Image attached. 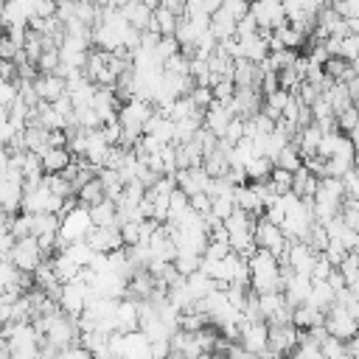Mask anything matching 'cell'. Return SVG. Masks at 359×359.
Returning <instances> with one entry per match:
<instances>
[{
  "instance_id": "obj_55",
  "label": "cell",
  "mask_w": 359,
  "mask_h": 359,
  "mask_svg": "<svg viewBox=\"0 0 359 359\" xmlns=\"http://www.w3.org/2000/svg\"><path fill=\"white\" fill-rule=\"evenodd\" d=\"M140 3H143L146 8H151V11H154V8H160V0H140Z\"/></svg>"
},
{
  "instance_id": "obj_46",
  "label": "cell",
  "mask_w": 359,
  "mask_h": 359,
  "mask_svg": "<svg viewBox=\"0 0 359 359\" xmlns=\"http://www.w3.org/2000/svg\"><path fill=\"white\" fill-rule=\"evenodd\" d=\"M8 230H11V236H14V238L31 236V213H25V210L14 213V216L8 219Z\"/></svg>"
},
{
  "instance_id": "obj_42",
  "label": "cell",
  "mask_w": 359,
  "mask_h": 359,
  "mask_svg": "<svg viewBox=\"0 0 359 359\" xmlns=\"http://www.w3.org/2000/svg\"><path fill=\"white\" fill-rule=\"evenodd\" d=\"M320 348H323L325 359H348V342H342V339H337L331 334H325L320 339Z\"/></svg>"
},
{
  "instance_id": "obj_50",
  "label": "cell",
  "mask_w": 359,
  "mask_h": 359,
  "mask_svg": "<svg viewBox=\"0 0 359 359\" xmlns=\"http://www.w3.org/2000/svg\"><path fill=\"white\" fill-rule=\"evenodd\" d=\"M328 3H331V8H334L337 14H342L345 20L359 17V0H328Z\"/></svg>"
},
{
  "instance_id": "obj_24",
  "label": "cell",
  "mask_w": 359,
  "mask_h": 359,
  "mask_svg": "<svg viewBox=\"0 0 359 359\" xmlns=\"http://www.w3.org/2000/svg\"><path fill=\"white\" fill-rule=\"evenodd\" d=\"M233 84L236 87H261V67L255 62H250V59H236Z\"/></svg>"
},
{
  "instance_id": "obj_56",
  "label": "cell",
  "mask_w": 359,
  "mask_h": 359,
  "mask_svg": "<svg viewBox=\"0 0 359 359\" xmlns=\"http://www.w3.org/2000/svg\"><path fill=\"white\" fill-rule=\"evenodd\" d=\"M101 8H107V6H115V0H95Z\"/></svg>"
},
{
  "instance_id": "obj_30",
  "label": "cell",
  "mask_w": 359,
  "mask_h": 359,
  "mask_svg": "<svg viewBox=\"0 0 359 359\" xmlns=\"http://www.w3.org/2000/svg\"><path fill=\"white\" fill-rule=\"evenodd\" d=\"M323 317H325V311H320V309L311 306V303H300V306H294V311H292V323H294L300 331H309V328H314V325H323Z\"/></svg>"
},
{
  "instance_id": "obj_28",
  "label": "cell",
  "mask_w": 359,
  "mask_h": 359,
  "mask_svg": "<svg viewBox=\"0 0 359 359\" xmlns=\"http://www.w3.org/2000/svg\"><path fill=\"white\" fill-rule=\"evenodd\" d=\"M236 17L227 11V8H219L213 17H210V34L219 39V42H227L236 36Z\"/></svg>"
},
{
  "instance_id": "obj_4",
  "label": "cell",
  "mask_w": 359,
  "mask_h": 359,
  "mask_svg": "<svg viewBox=\"0 0 359 359\" xmlns=\"http://www.w3.org/2000/svg\"><path fill=\"white\" fill-rule=\"evenodd\" d=\"M255 244L261 247V250H269L272 255H278L280 261H283V255H286V250H289V236L283 233V227L280 224H275V222H269L264 213L255 219Z\"/></svg>"
},
{
  "instance_id": "obj_15",
  "label": "cell",
  "mask_w": 359,
  "mask_h": 359,
  "mask_svg": "<svg viewBox=\"0 0 359 359\" xmlns=\"http://www.w3.org/2000/svg\"><path fill=\"white\" fill-rule=\"evenodd\" d=\"M34 17H36V14H34V0H6L0 25H3V28H8V25H22V28H28Z\"/></svg>"
},
{
  "instance_id": "obj_44",
  "label": "cell",
  "mask_w": 359,
  "mask_h": 359,
  "mask_svg": "<svg viewBox=\"0 0 359 359\" xmlns=\"http://www.w3.org/2000/svg\"><path fill=\"white\" fill-rule=\"evenodd\" d=\"M269 185H272V191L278 194V196H283V194H289L292 191V171H286V168H272V174H269Z\"/></svg>"
},
{
  "instance_id": "obj_11",
  "label": "cell",
  "mask_w": 359,
  "mask_h": 359,
  "mask_svg": "<svg viewBox=\"0 0 359 359\" xmlns=\"http://www.w3.org/2000/svg\"><path fill=\"white\" fill-rule=\"evenodd\" d=\"M250 14L255 17V22H258L261 31H275L278 25L289 22L286 20L283 0H252L250 3Z\"/></svg>"
},
{
  "instance_id": "obj_19",
  "label": "cell",
  "mask_w": 359,
  "mask_h": 359,
  "mask_svg": "<svg viewBox=\"0 0 359 359\" xmlns=\"http://www.w3.org/2000/svg\"><path fill=\"white\" fill-rule=\"evenodd\" d=\"M22 191H25V182L22 180H11V177H3L0 180V205L8 216L20 213L22 210Z\"/></svg>"
},
{
  "instance_id": "obj_7",
  "label": "cell",
  "mask_w": 359,
  "mask_h": 359,
  "mask_svg": "<svg viewBox=\"0 0 359 359\" xmlns=\"http://www.w3.org/2000/svg\"><path fill=\"white\" fill-rule=\"evenodd\" d=\"M238 342H241V348H244L247 353L264 356V353L269 351V323H266V320H252V323H247V320L241 317V323H238Z\"/></svg>"
},
{
  "instance_id": "obj_21",
  "label": "cell",
  "mask_w": 359,
  "mask_h": 359,
  "mask_svg": "<svg viewBox=\"0 0 359 359\" xmlns=\"http://www.w3.org/2000/svg\"><path fill=\"white\" fill-rule=\"evenodd\" d=\"M303 42H306V34L297 31L292 22H283V25H278L275 31H269V50H278V48L297 50Z\"/></svg>"
},
{
  "instance_id": "obj_48",
  "label": "cell",
  "mask_w": 359,
  "mask_h": 359,
  "mask_svg": "<svg viewBox=\"0 0 359 359\" xmlns=\"http://www.w3.org/2000/svg\"><path fill=\"white\" fill-rule=\"evenodd\" d=\"M227 252H230V241H216V238H210L202 258H205V261H219V258H224Z\"/></svg>"
},
{
  "instance_id": "obj_43",
  "label": "cell",
  "mask_w": 359,
  "mask_h": 359,
  "mask_svg": "<svg viewBox=\"0 0 359 359\" xmlns=\"http://www.w3.org/2000/svg\"><path fill=\"white\" fill-rule=\"evenodd\" d=\"M182 48H180V42H177V36H160V42L154 45V59L160 62V65H165L174 53H180Z\"/></svg>"
},
{
  "instance_id": "obj_53",
  "label": "cell",
  "mask_w": 359,
  "mask_h": 359,
  "mask_svg": "<svg viewBox=\"0 0 359 359\" xmlns=\"http://www.w3.org/2000/svg\"><path fill=\"white\" fill-rule=\"evenodd\" d=\"M160 6L168 8V11H174L177 17H185V0H160Z\"/></svg>"
},
{
  "instance_id": "obj_22",
  "label": "cell",
  "mask_w": 359,
  "mask_h": 359,
  "mask_svg": "<svg viewBox=\"0 0 359 359\" xmlns=\"http://www.w3.org/2000/svg\"><path fill=\"white\" fill-rule=\"evenodd\" d=\"M42 168H45V174H62L76 157L70 154V149L67 146H48L42 154Z\"/></svg>"
},
{
  "instance_id": "obj_57",
  "label": "cell",
  "mask_w": 359,
  "mask_h": 359,
  "mask_svg": "<svg viewBox=\"0 0 359 359\" xmlns=\"http://www.w3.org/2000/svg\"><path fill=\"white\" fill-rule=\"evenodd\" d=\"M165 359H182V356H177V353H168V356H165Z\"/></svg>"
},
{
  "instance_id": "obj_8",
  "label": "cell",
  "mask_w": 359,
  "mask_h": 359,
  "mask_svg": "<svg viewBox=\"0 0 359 359\" xmlns=\"http://www.w3.org/2000/svg\"><path fill=\"white\" fill-rule=\"evenodd\" d=\"M297 342H300V328L294 323H275V325H269V351L264 356H269V359L292 356Z\"/></svg>"
},
{
  "instance_id": "obj_29",
  "label": "cell",
  "mask_w": 359,
  "mask_h": 359,
  "mask_svg": "<svg viewBox=\"0 0 359 359\" xmlns=\"http://www.w3.org/2000/svg\"><path fill=\"white\" fill-rule=\"evenodd\" d=\"M306 303L317 306L320 311H328V309L337 303V289H334L328 280H311V294H309Z\"/></svg>"
},
{
  "instance_id": "obj_41",
  "label": "cell",
  "mask_w": 359,
  "mask_h": 359,
  "mask_svg": "<svg viewBox=\"0 0 359 359\" xmlns=\"http://www.w3.org/2000/svg\"><path fill=\"white\" fill-rule=\"evenodd\" d=\"M337 129H339L342 135L359 132V107H356V104H351L348 109H342V112L337 115Z\"/></svg>"
},
{
  "instance_id": "obj_5",
  "label": "cell",
  "mask_w": 359,
  "mask_h": 359,
  "mask_svg": "<svg viewBox=\"0 0 359 359\" xmlns=\"http://www.w3.org/2000/svg\"><path fill=\"white\" fill-rule=\"evenodd\" d=\"M93 297H95L93 286L79 275L76 280L62 283V292H59V309H62L65 314H70V317H79V314L90 306Z\"/></svg>"
},
{
  "instance_id": "obj_27",
  "label": "cell",
  "mask_w": 359,
  "mask_h": 359,
  "mask_svg": "<svg viewBox=\"0 0 359 359\" xmlns=\"http://www.w3.org/2000/svg\"><path fill=\"white\" fill-rule=\"evenodd\" d=\"M121 14H123V20H126L129 25H135L137 31H146V28L151 25V8H146L140 0H126V3L121 6Z\"/></svg>"
},
{
  "instance_id": "obj_32",
  "label": "cell",
  "mask_w": 359,
  "mask_h": 359,
  "mask_svg": "<svg viewBox=\"0 0 359 359\" xmlns=\"http://www.w3.org/2000/svg\"><path fill=\"white\" fill-rule=\"evenodd\" d=\"M177 25H180V17L174 14V11H168V8H154L151 11V31H157V34H163V36H174V31H177Z\"/></svg>"
},
{
  "instance_id": "obj_25",
  "label": "cell",
  "mask_w": 359,
  "mask_h": 359,
  "mask_svg": "<svg viewBox=\"0 0 359 359\" xmlns=\"http://www.w3.org/2000/svg\"><path fill=\"white\" fill-rule=\"evenodd\" d=\"M320 140H323V129H320L314 121H311L309 126H300V129H297V135H294V146L300 149V154H303V157L317 154Z\"/></svg>"
},
{
  "instance_id": "obj_16",
  "label": "cell",
  "mask_w": 359,
  "mask_h": 359,
  "mask_svg": "<svg viewBox=\"0 0 359 359\" xmlns=\"http://www.w3.org/2000/svg\"><path fill=\"white\" fill-rule=\"evenodd\" d=\"M236 118V112L230 109V104H224V101H213L208 109H205V129L208 132H213L219 140L224 137V132H227V123Z\"/></svg>"
},
{
  "instance_id": "obj_35",
  "label": "cell",
  "mask_w": 359,
  "mask_h": 359,
  "mask_svg": "<svg viewBox=\"0 0 359 359\" xmlns=\"http://www.w3.org/2000/svg\"><path fill=\"white\" fill-rule=\"evenodd\" d=\"M272 168H275V163H272L266 154L252 157V160L244 165V171H247V182H264V180H269Z\"/></svg>"
},
{
  "instance_id": "obj_36",
  "label": "cell",
  "mask_w": 359,
  "mask_h": 359,
  "mask_svg": "<svg viewBox=\"0 0 359 359\" xmlns=\"http://www.w3.org/2000/svg\"><path fill=\"white\" fill-rule=\"evenodd\" d=\"M76 199H79L84 208H90V205H95V202L107 199V191H104V185H101L98 174H95L93 180H87V182H84V185L76 191Z\"/></svg>"
},
{
  "instance_id": "obj_10",
  "label": "cell",
  "mask_w": 359,
  "mask_h": 359,
  "mask_svg": "<svg viewBox=\"0 0 359 359\" xmlns=\"http://www.w3.org/2000/svg\"><path fill=\"white\" fill-rule=\"evenodd\" d=\"M258 309H261V317L269 325H275V323H292V311H294V306L286 300L283 292L258 294Z\"/></svg>"
},
{
  "instance_id": "obj_9",
  "label": "cell",
  "mask_w": 359,
  "mask_h": 359,
  "mask_svg": "<svg viewBox=\"0 0 359 359\" xmlns=\"http://www.w3.org/2000/svg\"><path fill=\"white\" fill-rule=\"evenodd\" d=\"M8 261H11L20 272H34V269L45 261V255H42V247H39L36 236H22V238H17Z\"/></svg>"
},
{
  "instance_id": "obj_33",
  "label": "cell",
  "mask_w": 359,
  "mask_h": 359,
  "mask_svg": "<svg viewBox=\"0 0 359 359\" xmlns=\"http://www.w3.org/2000/svg\"><path fill=\"white\" fill-rule=\"evenodd\" d=\"M50 266H53V272H56V278H59L62 283H70V280H76V278L81 275V266H79L73 258H67L62 250L50 258Z\"/></svg>"
},
{
  "instance_id": "obj_52",
  "label": "cell",
  "mask_w": 359,
  "mask_h": 359,
  "mask_svg": "<svg viewBox=\"0 0 359 359\" xmlns=\"http://www.w3.org/2000/svg\"><path fill=\"white\" fill-rule=\"evenodd\" d=\"M14 241H17V238L11 236V230H8V227H3V230H0V264L11 258V250H14Z\"/></svg>"
},
{
  "instance_id": "obj_49",
  "label": "cell",
  "mask_w": 359,
  "mask_h": 359,
  "mask_svg": "<svg viewBox=\"0 0 359 359\" xmlns=\"http://www.w3.org/2000/svg\"><path fill=\"white\" fill-rule=\"evenodd\" d=\"M334 269H337V266H334V264L320 252V255H317V261H314V269H311V280H328Z\"/></svg>"
},
{
  "instance_id": "obj_47",
  "label": "cell",
  "mask_w": 359,
  "mask_h": 359,
  "mask_svg": "<svg viewBox=\"0 0 359 359\" xmlns=\"http://www.w3.org/2000/svg\"><path fill=\"white\" fill-rule=\"evenodd\" d=\"M339 216L345 219V224H348V227L359 230V199H353V196H345V202H342V210H339Z\"/></svg>"
},
{
  "instance_id": "obj_31",
  "label": "cell",
  "mask_w": 359,
  "mask_h": 359,
  "mask_svg": "<svg viewBox=\"0 0 359 359\" xmlns=\"http://www.w3.org/2000/svg\"><path fill=\"white\" fill-rule=\"evenodd\" d=\"M323 95L328 98V104H331V109H334L337 115L353 104V98H351V90H348V84H345V81H331V84L323 90Z\"/></svg>"
},
{
  "instance_id": "obj_34",
  "label": "cell",
  "mask_w": 359,
  "mask_h": 359,
  "mask_svg": "<svg viewBox=\"0 0 359 359\" xmlns=\"http://www.w3.org/2000/svg\"><path fill=\"white\" fill-rule=\"evenodd\" d=\"M90 219H93V224H118V202L101 199V202L90 205Z\"/></svg>"
},
{
  "instance_id": "obj_26",
  "label": "cell",
  "mask_w": 359,
  "mask_h": 359,
  "mask_svg": "<svg viewBox=\"0 0 359 359\" xmlns=\"http://www.w3.org/2000/svg\"><path fill=\"white\" fill-rule=\"evenodd\" d=\"M320 185V177L314 171H309L306 165H300L292 174V194H297L300 199H314V191Z\"/></svg>"
},
{
  "instance_id": "obj_1",
  "label": "cell",
  "mask_w": 359,
  "mask_h": 359,
  "mask_svg": "<svg viewBox=\"0 0 359 359\" xmlns=\"http://www.w3.org/2000/svg\"><path fill=\"white\" fill-rule=\"evenodd\" d=\"M250 289L255 294H266V292H283V264L278 255H272L269 250H255L250 258Z\"/></svg>"
},
{
  "instance_id": "obj_12",
  "label": "cell",
  "mask_w": 359,
  "mask_h": 359,
  "mask_svg": "<svg viewBox=\"0 0 359 359\" xmlns=\"http://www.w3.org/2000/svg\"><path fill=\"white\" fill-rule=\"evenodd\" d=\"M317 250L311 247V244H306V241H289V250H286V255H283V266H289L292 272H303V275H311V269H314V261H317Z\"/></svg>"
},
{
  "instance_id": "obj_51",
  "label": "cell",
  "mask_w": 359,
  "mask_h": 359,
  "mask_svg": "<svg viewBox=\"0 0 359 359\" xmlns=\"http://www.w3.org/2000/svg\"><path fill=\"white\" fill-rule=\"evenodd\" d=\"M20 50H22V48L3 31V34H0V59H11V62H14V59L20 56Z\"/></svg>"
},
{
  "instance_id": "obj_23",
  "label": "cell",
  "mask_w": 359,
  "mask_h": 359,
  "mask_svg": "<svg viewBox=\"0 0 359 359\" xmlns=\"http://www.w3.org/2000/svg\"><path fill=\"white\" fill-rule=\"evenodd\" d=\"M236 208L238 210H247L250 216H261L264 213V199H261V194L255 191L252 182L236 185Z\"/></svg>"
},
{
  "instance_id": "obj_54",
  "label": "cell",
  "mask_w": 359,
  "mask_h": 359,
  "mask_svg": "<svg viewBox=\"0 0 359 359\" xmlns=\"http://www.w3.org/2000/svg\"><path fill=\"white\" fill-rule=\"evenodd\" d=\"M351 137V143H353V151H356V160H359V132H353V135H348Z\"/></svg>"
},
{
  "instance_id": "obj_38",
  "label": "cell",
  "mask_w": 359,
  "mask_h": 359,
  "mask_svg": "<svg viewBox=\"0 0 359 359\" xmlns=\"http://www.w3.org/2000/svg\"><path fill=\"white\" fill-rule=\"evenodd\" d=\"M233 210H236V191L233 194H216V196H210V216L213 219L224 222L227 216H233Z\"/></svg>"
},
{
  "instance_id": "obj_2",
  "label": "cell",
  "mask_w": 359,
  "mask_h": 359,
  "mask_svg": "<svg viewBox=\"0 0 359 359\" xmlns=\"http://www.w3.org/2000/svg\"><path fill=\"white\" fill-rule=\"evenodd\" d=\"M62 205H65V199L50 191L45 177L36 182H25V191H22V210L25 213H59Z\"/></svg>"
},
{
  "instance_id": "obj_40",
  "label": "cell",
  "mask_w": 359,
  "mask_h": 359,
  "mask_svg": "<svg viewBox=\"0 0 359 359\" xmlns=\"http://www.w3.org/2000/svg\"><path fill=\"white\" fill-rule=\"evenodd\" d=\"M272 163H275L278 168H286V171H292V174H294V171L303 165V154H300V149H297V146H294V140H292L289 146H283V149H280V154H278Z\"/></svg>"
},
{
  "instance_id": "obj_58",
  "label": "cell",
  "mask_w": 359,
  "mask_h": 359,
  "mask_svg": "<svg viewBox=\"0 0 359 359\" xmlns=\"http://www.w3.org/2000/svg\"><path fill=\"white\" fill-rule=\"evenodd\" d=\"M356 337H359V334H356Z\"/></svg>"
},
{
  "instance_id": "obj_20",
  "label": "cell",
  "mask_w": 359,
  "mask_h": 359,
  "mask_svg": "<svg viewBox=\"0 0 359 359\" xmlns=\"http://www.w3.org/2000/svg\"><path fill=\"white\" fill-rule=\"evenodd\" d=\"M157 289H160L157 278H154L149 269H137V272L129 278V283H126V297H132V300H149Z\"/></svg>"
},
{
  "instance_id": "obj_17",
  "label": "cell",
  "mask_w": 359,
  "mask_h": 359,
  "mask_svg": "<svg viewBox=\"0 0 359 359\" xmlns=\"http://www.w3.org/2000/svg\"><path fill=\"white\" fill-rule=\"evenodd\" d=\"M137 328H140V303L132 300V297L118 300V309H115V331L129 334V331H137Z\"/></svg>"
},
{
  "instance_id": "obj_18",
  "label": "cell",
  "mask_w": 359,
  "mask_h": 359,
  "mask_svg": "<svg viewBox=\"0 0 359 359\" xmlns=\"http://www.w3.org/2000/svg\"><path fill=\"white\" fill-rule=\"evenodd\" d=\"M34 87H36L39 98L48 101V104H53V101H59L62 95H67V81H65L59 73H39V76L34 79Z\"/></svg>"
},
{
  "instance_id": "obj_14",
  "label": "cell",
  "mask_w": 359,
  "mask_h": 359,
  "mask_svg": "<svg viewBox=\"0 0 359 359\" xmlns=\"http://www.w3.org/2000/svg\"><path fill=\"white\" fill-rule=\"evenodd\" d=\"M174 180H177V188H182L188 196H196V194H208L213 177L205 171V165H194V168H180Z\"/></svg>"
},
{
  "instance_id": "obj_6",
  "label": "cell",
  "mask_w": 359,
  "mask_h": 359,
  "mask_svg": "<svg viewBox=\"0 0 359 359\" xmlns=\"http://www.w3.org/2000/svg\"><path fill=\"white\" fill-rule=\"evenodd\" d=\"M59 219H62V222H59V241H62V247L87 238V233H90V227H93L90 208H84V205H76L73 210H67V213L59 216Z\"/></svg>"
},
{
  "instance_id": "obj_39",
  "label": "cell",
  "mask_w": 359,
  "mask_h": 359,
  "mask_svg": "<svg viewBox=\"0 0 359 359\" xmlns=\"http://www.w3.org/2000/svg\"><path fill=\"white\" fill-rule=\"evenodd\" d=\"M59 213H31V236H45V233H56L59 230Z\"/></svg>"
},
{
  "instance_id": "obj_37",
  "label": "cell",
  "mask_w": 359,
  "mask_h": 359,
  "mask_svg": "<svg viewBox=\"0 0 359 359\" xmlns=\"http://www.w3.org/2000/svg\"><path fill=\"white\" fill-rule=\"evenodd\" d=\"M62 252H65L67 258H73L81 269H84V266H90V264H93V258H95V250L87 244V238L73 241V244H65V247H62Z\"/></svg>"
},
{
  "instance_id": "obj_45",
  "label": "cell",
  "mask_w": 359,
  "mask_h": 359,
  "mask_svg": "<svg viewBox=\"0 0 359 359\" xmlns=\"http://www.w3.org/2000/svg\"><path fill=\"white\" fill-rule=\"evenodd\" d=\"M62 65V56H59V48H45L39 62H36V70L39 73H56Z\"/></svg>"
},
{
  "instance_id": "obj_13",
  "label": "cell",
  "mask_w": 359,
  "mask_h": 359,
  "mask_svg": "<svg viewBox=\"0 0 359 359\" xmlns=\"http://www.w3.org/2000/svg\"><path fill=\"white\" fill-rule=\"evenodd\" d=\"M87 244H90L95 252H112V250H121V247H123L121 227H118V224H93L90 233H87Z\"/></svg>"
},
{
  "instance_id": "obj_3",
  "label": "cell",
  "mask_w": 359,
  "mask_h": 359,
  "mask_svg": "<svg viewBox=\"0 0 359 359\" xmlns=\"http://www.w3.org/2000/svg\"><path fill=\"white\" fill-rule=\"evenodd\" d=\"M323 325H325V331H328L331 337H337V339H342V342H351V339L359 334V317H356L348 306H342V303H334V306L325 311Z\"/></svg>"
}]
</instances>
